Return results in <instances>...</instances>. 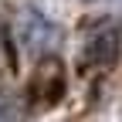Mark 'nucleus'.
Wrapping results in <instances>:
<instances>
[{"mask_svg":"<svg viewBox=\"0 0 122 122\" xmlns=\"http://www.w3.org/2000/svg\"><path fill=\"white\" fill-rule=\"evenodd\" d=\"M61 95H65V68H61V61L48 58L41 65V71L30 78V105L34 109H48Z\"/></svg>","mask_w":122,"mask_h":122,"instance_id":"1","label":"nucleus"},{"mask_svg":"<svg viewBox=\"0 0 122 122\" xmlns=\"http://www.w3.org/2000/svg\"><path fill=\"white\" fill-rule=\"evenodd\" d=\"M0 122H20L17 105H14V102H4V98H0Z\"/></svg>","mask_w":122,"mask_h":122,"instance_id":"4","label":"nucleus"},{"mask_svg":"<svg viewBox=\"0 0 122 122\" xmlns=\"http://www.w3.org/2000/svg\"><path fill=\"white\" fill-rule=\"evenodd\" d=\"M27 20L34 24V27L24 34V41H27L34 51H44V44L51 48V44H54V37H58V27H54L48 17H44V14H37V10H30V14H27Z\"/></svg>","mask_w":122,"mask_h":122,"instance_id":"3","label":"nucleus"},{"mask_svg":"<svg viewBox=\"0 0 122 122\" xmlns=\"http://www.w3.org/2000/svg\"><path fill=\"white\" fill-rule=\"evenodd\" d=\"M85 58L88 61H98V65H112V61L119 58V30L115 24H109L105 30H95L85 48Z\"/></svg>","mask_w":122,"mask_h":122,"instance_id":"2","label":"nucleus"}]
</instances>
